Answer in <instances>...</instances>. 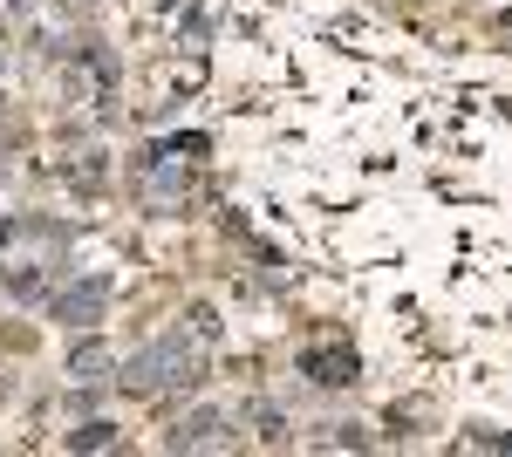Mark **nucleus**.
<instances>
[{
    "label": "nucleus",
    "instance_id": "nucleus-9",
    "mask_svg": "<svg viewBox=\"0 0 512 457\" xmlns=\"http://www.w3.org/2000/svg\"><path fill=\"white\" fill-rule=\"evenodd\" d=\"M55 7H62V14H82V0H55Z\"/></svg>",
    "mask_w": 512,
    "mask_h": 457
},
{
    "label": "nucleus",
    "instance_id": "nucleus-4",
    "mask_svg": "<svg viewBox=\"0 0 512 457\" xmlns=\"http://www.w3.org/2000/svg\"><path fill=\"white\" fill-rule=\"evenodd\" d=\"M301 376L315 382V389H355V382H362V362H355V348H349V342L308 348V355H301Z\"/></svg>",
    "mask_w": 512,
    "mask_h": 457
},
{
    "label": "nucleus",
    "instance_id": "nucleus-8",
    "mask_svg": "<svg viewBox=\"0 0 512 457\" xmlns=\"http://www.w3.org/2000/svg\"><path fill=\"white\" fill-rule=\"evenodd\" d=\"M335 444H342V451H369V430H362V423H342Z\"/></svg>",
    "mask_w": 512,
    "mask_h": 457
},
{
    "label": "nucleus",
    "instance_id": "nucleus-1",
    "mask_svg": "<svg viewBox=\"0 0 512 457\" xmlns=\"http://www.w3.org/2000/svg\"><path fill=\"white\" fill-rule=\"evenodd\" d=\"M123 389L130 396H164V389H192V382H205V355H198L192 328H171L164 342H144L130 362H123Z\"/></svg>",
    "mask_w": 512,
    "mask_h": 457
},
{
    "label": "nucleus",
    "instance_id": "nucleus-6",
    "mask_svg": "<svg viewBox=\"0 0 512 457\" xmlns=\"http://www.w3.org/2000/svg\"><path fill=\"white\" fill-rule=\"evenodd\" d=\"M62 369H69L76 382H103V369H110V348H103V342H89V335H82V342L69 348V362H62Z\"/></svg>",
    "mask_w": 512,
    "mask_h": 457
},
{
    "label": "nucleus",
    "instance_id": "nucleus-5",
    "mask_svg": "<svg viewBox=\"0 0 512 457\" xmlns=\"http://www.w3.org/2000/svg\"><path fill=\"white\" fill-rule=\"evenodd\" d=\"M239 417L253 423V437H260V444H287V410H280V403H267V396H253V403H246Z\"/></svg>",
    "mask_w": 512,
    "mask_h": 457
},
{
    "label": "nucleus",
    "instance_id": "nucleus-7",
    "mask_svg": "<svg viewBox=\"0 0 512 457\" xmlns=\"http://www.w3.org/2000/svg\"><path fill=\"white\" fill-rule=\"evenodd\" d=\"M117 444V423H82V430H69V451H110Z\"/></svg>",
    "mask_w": 512,
    "mask_h": 457
},
{
    "label": "nucleus",
    "instance_id": "nucleus-10",
    "mask_svg": "<svg viewBox=\"0 0 512 457\" xmlns=\"http://www.w3.org/2000/svg\"><path fill=\"white\" fill-rule=\"evenodd\" d=\"M0 69H7V55H0Z\"/></svg>",
    "mask_w": 512,
    "mask_h": 457
},
{
    "label": "nucleus",
    "instance_id": "nucleus-3",
    "mask_svg": "<svg viewBox=\"0 0 512 457\" xmlns=\"http://www.w3.org/2000/svg\"><path fill=\"white\" fill-rule=\"evenodd\" d=\"M233 444V417L226 410H198L178 430H164V451H226Z\"/></svg>",
    "mask_w": 512,
    "mask_h": 457
},
{
    "label": "nucleus",
    "instance_id": "nucleus-2",
    "mask_svg": "<svg viewBox=\"0 0 512 457\" xmlns=\"http://www.w3.org/2000/svg\"><path fill=\"white\" fill-rule=\"evenodd\" d=\"M110 273H82V280H69V287H55L48 294V314L62 321V328H96L103 314H110Z\"/></svg>",
    "mask_w": 512,
    "mask_h": 457
}]
</instances>
